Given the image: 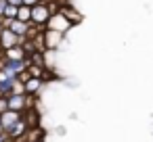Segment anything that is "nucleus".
<instances>
[{
	"instance_id": "nucleus-4",
	"label": "nucleus",
	"mask_w": 153,
	"mask_h": 142,
	"mask_svg": "<svg viewBox=\"0 0 153 142\" xmlns=\"http://www.w3.org/2000/svg\"><path fill=\"white\" fill-rule=\"evenodd\" d=\"M23 44V40L17 36V34H13L9 27H2L0 29V50H11V48H15V46H21Z\"/></svg>"
},
{
	"instance_id": "nucleus-9",
	"label": "nucleus",
	"mask_w": 153,
	"mask_h": 142,
	"mask_svg": "<svg viewBox=\"0 0 153 142\" xmlns=\"http://www.w3.org/2000/svg\"><path fill=\"white\" fill-rule=\"evenodd\" d=\"M23 121L27 123V127L30 129H34V127H40V115H38V111L32 107V109H27L25 113H23Z\"/></svg>"
},
{
	"instance_id": "nucleus-6",
	"label": "nucleus",
	"mask_w": 153,
	"mask_h": 142,
	"mask_svg": "<svg viewBox=\"0 0 153 142\" xmlns=\"http://www.w3.org/2000/svg\"><path fill=\"white\" fill-rule=\"evenodd\" d=\"M42 86H44V79L42 77H30V79L23 82V92L27 96H34L36 98V94L42 90Z\"/></svg>"
},
{
	"instance_id": "nucleus-16",
	"label": "nucleus",
	"mask_w": 153,
	"mask_h": 142,
	"mask_svg": "<svg viewBox=\"0 0 153 142\" xmlns=\"http://www.w3.org/2000/svg\"><path fill=\"white\" fill-rule=\"evenodd\" d=\"M7 7H9L7 0H0V19H4V11H7Z\"/></svg>"
},
{
	"instance_id": "nucleus-18",
	"label": "nucleus",
	"mask_w": 153,
	"mask_h": 142,
	"mask_svg": "<svg viewBox=\"0 0 153 142\" xmlns=\"http://www.w3.org/2000/svg\"><path fill=\"white\" fill-rule=\"evenodd\" d=\"M11 7H23V0H7Z\"/></svg>"
},
{
	"instance_id": "nucleus-17",
	"label": "nucleus",
	"mask_w": 153,
	"mask_h": 142,
	"mask_svg": "<svg viewBox=\"0 0 153 142\" xmlns=\"http://www.w3.org/2000/svg\"><path fill=\"white\" fill-rule=\"evenodd\" d=\"M40 2H42V0H23V4H25V7H30V9H32V7H36V4H40Z\"/></svg>"
},
{
	"instance_id": "nucleus-11",
	"label": "nucleus",
	"mask_w": 153,
	"mask_h": 142,
	"mask_svg": "<svg viewBox=\"0 0 153 142\" xmlns=\"http://www.w3.org/2000/svg\"><path fill=\"white\" fill-rule=\"evenodd\" d=\"M61 11H63V15H65V17H67V19H69V21H71L74 25H78V23L82 21V15H80L78 11H74L71 7H67V4H65V7H63Z\"/></svg>"
},
{
	"instance_id": "nucleus-15",
	"label": "nucleus",
	"mask_w": 153,
	"mask_h": 142,
	"mask_svg": "<svg viewBox=\"0 0 153 142\" xmlns=\"http://www.w3.org/2000/svg\"><path fill=\"white\" fill-rule=\"evenodd\" d=\"M9 111V100L7 98H0V115Z\"/></svg>"
},
{
	"instance_id": "nucleus-2",
	"label": "nucleus",
	"mask_w": 153,
	"mask_h": 142,
	"mask_svg": "<svg viewBox=\"0 0 153 142\" xmlns=\"http://www.w3.org/2000/svg\"><path fill=\"white\" fill-rule=\"evenodd\" d=\"M7 100H9V111H17V113H25L27 109L34 107V96L27 94H11Z\"/></svg>"
},
{
	"instance_id": "nucleus-12",
	"label": "nucleus",
	"mask_w": 153,
	"mask_h": 142,
	"mask_svg": "<svg viewBox=\"0 0 153 142\" xmlns=\"http://www.w3.org/2000/svg\"><path fill=\"white\" fill-rule=\"evenodd\" d=\"M17 19L23 21V23H32V9L30 7H19V13H17Z\"/></svg>"
},
{
	"instance_id": "nucleus-19",
	"label": "nucleus",
	"mask_w": 153,
	"mask_h": 142,
	"mask_svg": "<svg viewBox=\"0 0 153 142\" xmlns=\"http://www.w3.org/2000/svg\"><path fill=\"white\" fill-rule=\"evenodd\" d=\"M7 138H9V136H7V132H4V134H0V142H7Z\"/></svg>"
},
{
	"instance_id": "nucleus-20",
	"label": "nucleus",
	"mask_w": 153,
	"mask_h": 142,
	"mask_svg": "<svg viewBox=\"0 0 153 142\" xmlns=\"http://www.w3.org/2000/svg\"><path fill=\"white\" fill-rule=\"evenodd\" d=\"M0 134H4V127H2V121H0Z\"/></svg>"
},
{
	"instance_id": "nucleus-5",
	"label": "nucleus",
	"mask_w": 153,
	"mask_h": 142,
	"mask_svg": "<svg viewBox=\"0 0 153 142\" xmlns=\"http://www.w3.org/2000/svg\"><path fill=\"white\" fill-rule=\"evenodd\" d=\"M44 46H46V52L48 50H57L63 40H65V34H59V32H53V29H44Z\"/></svg>"
},
{
	"instance_id": "nucleus-8",
	"label": "nucleus",
	"mask_w": 153,
	"mask_h": 142,
	"mask_svg": "<svg viewBox=\"0 0 153 142\" xmlns=\"http://www.w3.org/2000/svg\"><path fill=\"white\" fill-rule=\"evenodd\" d=\"M17 77H0V98H9L15 92Z\"/></svg>"
},
{
	"instance_id": "nucleus-10",
	"label": "nucleus",
	"mask_w": 153,
	"mask_h": 142,
	"mask_svg": "<svg viewBox=\"0 0 153 142\" xmlns=\"http://www.w3.org/2000/svg\"><path fill=\"white\" fill-rule=\"evenodd\" d=\"M2 57H4V59H11V61H25V59H27L23 46H15V48H11V50H4Z\"/></svg>"
},
{
	"instance_id": "nucleus-7",
	"label": "nucleus",
	"mask_w": 153,
	"mask_h": 142,
	"mask_svg": "<svg viewBox=\"0 0 153 142\" xmlns=\"http://www.w3.org/2000/svg\"><path fill=\"white\" fill-rule=\"evenodd\" d=\"M21 117H23V113H17V111H7V113H2V115H0V121H2L4 132H9L17 121H21Z\"/></svg>"
},
{
	"instance_id": "nucleus-14",
	"label": "nucleus",
	"mask_w": 153,
	"mask_h": 142,
	"mask_svg": "<svg viewBox=\"0 0 153 142\" xmlns=\"http://www.w3.org/2000/svg\"><path fill=\"white\" fill-rule=\"evenodd\" d=\"M17 13H19V7H7V11H4V19L7 21H13V19H17Z\"/></svg>"
},
{
	"instance_id": "nucleus-13",
	"label": "nucleus",
	"mask_w": 153,
	"mask_h": 142,
	"mask_svg": "<svg viewBox=\"0 0 153 142\" xmlns=\"http://www.w3.org/2000/svg\"><path fill=\"white\" fill-rule=\"evenodd\" d=\"M42 140H44L42 127H34V129L27 132V142H42Z\"/></svg>"
},
{
	"instance_id": "nucleus-1",
	"label": "nucleus",
	"mask_w": 153,
	"mask_h": 142,
	"mask_svg": "<svg viewBox=\"0 0 153 142\" xmlns=\"http://www.w3.org/2000/svg\"><path fill=\"white\" fill-rule=\"evenodd\" d=\"M57 11H61V7H57V4H46V2H40V4L32 7V23H34L36 27H40V29H46V25H48L51 17H53Z\"/></svg>"
},
{
	"instance_id": "nucleus-3",
	"label": "nucleus",
	"mask_w": 153,
	"mask_h": 142,
	"mask_svg": "<svg viewBox=\"0 0 153 142\" xmlns=\"http://www.w3.org/2000/svg\"><path fill=\"white\" fill-rule=\"evenodd\" d=\"M71 27H74V23L63 15V11H57V13L51 17L48 25H46V29H53V32H59V34H65V32H69Z\"/></svg>"
}]
</instances>
